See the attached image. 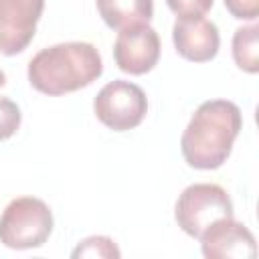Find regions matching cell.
<instances>
[{"label": "cell", "mask_w": 259, "mask_h": 259, "mask_svg": "<svg viewBox=\"0 0 259 259\" xmlns=\"http://www.w3.org/2000/svg\"><path fill=\"white\" fill-rule=\"evenodd\" d=\"M233 59H235V65L245 73L255 75L259 71V26L257 24L241 26L235 30Z\"/></svg>", "instance_id": "8fae6325"}, {"label": "cell", "mask_w": 259, "mask_h": 259, "mask_svg": "<svg viewBox=\"0 0 259 259\" xmlns=\"http://www.w3.org/2000/svg\"><path fill=\"white\" fill-rule=\"evenodd\" d=\"M71 257L79 259V257H101V259H119L121 251L117 249L115 241L105 237V235H93L87 237L83 241H79V245L71 251Z\"/></svg>", "instance_id": "7c38bea8"}, {"label": "cell", "mask_w": 259, "mask_h": 259, "mask_svg": "<svg viewBox=\"0 0 259 259\" xmlns=\"http://www.w3.org/2000/svg\"><path fill=\"white\" fill-rule=\"evenodd\" d=\"M198 241L208 259H253L257 255L253 233L233 217L214 221Z\"/></svg>", "instance_id": "ba28073f"}, {"label": "cell", "mask_w": 259, "mask_h": 259, "mask_svg": "<svg viewBox=\"0 0 259 259\" xmlns=\"http://www.w3.org/2000/svg\"><path fill=\"white\" fill-rule=\"evenodd\" d=\"M6 85V75H4V71L0 69V87H4Z\"/></svg>", "instance_id": "2e32d148"}, {"label": "cell", "mask_w": 259, "mask_h": 259, "mask_svg": "<svg viewBox=\"0 0 259 259\" xmlns=\"http://www.w3.org/2000/svg\"><path fill=\"white\" fill-rule=\"evenodd\" d=\"M227 217H233V200L223 186L210 182L186 186L174 206L178 227L192 239H198L214 221Z\"/></svg>", "instance_id": "277c9868"}, {"label": "cell", "mask_w": 259, "mask_h": 259, "mask_svg": "<svg viewBox=\"0 0 259 259\" xmlns=\"http://www.w3.org/2000/svg\"><path fill=\"white\" fill-rule=\"evenodd\" d=\"M20 107L8 97H0V142L12 138L20 127Z\"/></svg>", "instance_id": "4fadbf2b"}, {"label": "cell", "mask_w": 259, "mask_h": 259, "mask_svg": "<svg viewBox=\"0 0 259 259\" xmlns=\"http://www.w3.org/2000/svg\"><path fill=\"white\" fill-rule=\"evenodd\" d=\"M168 8L178 16H204L212 8V0H166Z\"/></svg>", "instance_id": "5bb4252c"}, {"label": "cell", "mask_w": 259, "mask_h": 259, "mask_svg": "<svg viewBox=\"0 0 259 259\" xmlns=\"http://www.w3.org/2000/svg\"><path fill=\"white\" fill-rule=\"evenodd\" d=\"M45 0H0V53L14 57L34 38Z\"/></svg>", "instance_id": "8992f818"}, {"label": "cell", "mask_w": 259, "mask_h": 259, "mask_svg": "<svg viewBox=\"0 0 259 259\" xmlns=\"http://www.w3.org/2000/svg\"><path fill=\"white\" fill-rule=\"evenodd\" d=\"M53 225V212L45 200L18 196L8 202L0 217V243L16 251L38 249L49 241Z\"/></svg>", "instance_id": "3957f363"}, {"label": "cell", "mask_w": 259, "mask_h": 259, "mask_svg": "<svg viewBox=\"0 0 259 259\" xmlns=\"http://www.w3.org/2000/svg\"><path fill=\"white\" fill-rule=\"evenodd\" d=\"M172 42L176 53L192 63L212 61L221 47V34L212 20L204 16L176 18L172 26Z\"/></svg>", "instance_id": "9c48e42d"}, {"label": "cell", "mask_w": 259, "mask_h": 259, "mask_svg": "<svg viewBox=\"0 0 259 259\" xmlns=\"http://www.w3.org/2000/svg\"><path fill=\"white\" fill-rule=\"evenodd\" d=\"M243 127L239 105L229 99H208L196 107L180 138V152L190 168L217 170L231 152Z\"/></svg>", "instance_id": "6da1fadb"}, {"label": "cell", "mask_w": 259, "mask_h": 259, "mask_svg": "<svg viewBox=\"0 0 259 259\" xmlns=\"http://www.w3.org/2000/svg\"><path fill=\"white\" fill-rule=\"evenodd\" d=\"M160 59V36L150 24L127 26L117 32L113 42V61L127 75L150 73Z\"/></svg>", "instance_id": "52a82bcc"}, {"label": "cell", "mask_w": 259, "mask_h": 259, "mask_svg": "<svg viewBox=\"0 0 259 259\" xmlns=\"http://www.w3.org/2000/svg\"><path fill=\"white\" fill-rule=\"evenodd\" d=\"M225 8L239 20H255L259 16V0H225Z\"/></svg>", "instance_id": "9a60e30c"}, {"label": "cell", "mask_w": 259, "mask_h": 259, "mask_svg": "<svg viewBox=\"0 0 259 259\" xmlns=\"http://www.w3.org/2000/svg\"><path fill=\"white\" fill-rule=\"evenodd\" d=\"M93 111L105 127L127 132L144 121L148 113V97L140 85L115 79L99 89L93 99Z\"/></svg>", "instance_id": "5b68a950"}, {"label": "cell", "mask_w": 259, "mask_h": 259, "mask_svg": "<svg viewBox=\"0 0 259 259\" xmlns=\"http://www.w3.org/2000/svg\"><path fill=\"white\" fill-rule=\"evenodd\" d=\"M28 83L45 95H65L89 87L103 73L99 51L91 42L71 40L38 51L28 63Z\"/></svg>", "instance_id": "7a4b0ae2"}, {"label": "cell", "mask_w": 259, "mask_h": 259, "mask_svg": "<svg viewBox=\"0 0 259 259\" xmlns=\"http://www.w3.org/2000/svg\"><path fill=\"white\" fill-rule=\"evenodd\" d=\"M101 20L113 28L123 30L136 24H150L154 16L152 0H95Z\"/></svg>", "instance_id": "30bf717a"}]
</instances>
